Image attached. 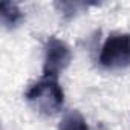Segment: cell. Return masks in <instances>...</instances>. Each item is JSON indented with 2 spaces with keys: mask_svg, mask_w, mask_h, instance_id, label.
Instances as JSON below:
<instances>
[{
  "mask_svg": "<svg viewBox=\"0 0 130 130\" xmlns=\"http://www.w3.org/2000/svg\"><path fill=\"white\" fill-rule=\"evenodd\" d=\"M72 60L71 47L63 40L51 37L44 47V61H43V78L57 80V77L66 69Z\"/></svg>",
  "mask_w": 130,
  "mask_h": 130,
  "instance_id": "3",
  "label": "cell"
},
{
  "mask_svg": "<svg viewBox=\"0 0 130 130\" xmlns=\"http://www.w3.org/2000/svg\"><path fill=\"white\" fill-rule=\"evenodd\" d=\"M0 17H2V23L6 28H15L25 19L22 9L14 2H2V5H0Z\"/></svg>",
  "mask_w": 130,
  "mask_h": 130,
  "instance_id": "4",
  "label": "cell"
},
{
  "mask_svg": "<svg viewBox=\"0 0 130 130\" xmlns=\"http://www.w3.org/2000/svg\"><path fill=\"white\" fill-rule=\"evenodd\" d=\"M100 64L106 69L130 66V34H110L100 52Z\"/></svg>",
  "mask_w": 130,
  "mask_h": 130,
  "instance_id": "2",
  "label": "cell"
},
{
  "mask_svg": "<svg viewBox=\"0 0 130 130\" xmlns=\"http://www.w3.org/2000/svg\"><path fill=\"white\" fill-rule=\"evenodd\" d=\"M29 106L41 115L51 116L61 110L64 104V92L57 80L43 78L34 83L25 93Z\"/></svg>",
  "mask_w": 130,
  "mask_h": 130,
  "instance_id": "1",
  "label": "cell"
},
{
  "mask_svg": "<svg viewBox=\"0 0 130 130\" xmlns=\"http://www.w3.org/2000/svg\"><path fill=\"white\" fill-rule=\"evenodd\" d=\"M58 130H90V128L86 124L83 115L74 110V112H69L68 115H64V118L58 125Z\"/></svg>",
  "mask_w": 130,
  "mask_h": 130,
  "instance_id": "5",
  "label": "cell"
}]
</instances>
